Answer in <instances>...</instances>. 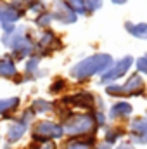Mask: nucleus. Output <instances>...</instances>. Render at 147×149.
Returning <instances> with one entry per match:
<instances>
[{
  "label": "nucleus",
  "instance_id": "nucleus-1",
  "mask_svg": "<svg viewBox=\"0 0 147 149\" xmlns=\"http://www.w3.org/2000/svg\"><path fill=\"white\" fill-rule=\"evenodd\" d=\"M112 61L114 56L104 50L92 52L88 56L81 54L80 59L68 68V78L76 85H87L92 80L99 78L102 73H106L107 68L112 64Z\"/></svg>",
  "mask_w": 147,
  "mask_h": 149
},
{
  "label": "nucleus",
  "instance_id": "nucleus-2",
  "mask_svg": "<svg viewBox=\"0 0 147 149\" xmlns=\"http://www.w3.org/2000/svg\"><path fill=\"white\" fill-rule=\"evenodd\" d=\"M55 118L62 123L66 139H83L90 135H99V127L92 111H74L64 106H57Z\"/></svg>",
  "mask_w": 147,
  "mask_h": 149
},
{
  "label": "nucleus",
  "instance_id": "nucleus-3",
  "mask_svg": "<svg viewBox=\"0 0 147 149\" xmlns=\"http://www.w3.org/2000/svg\"><path fill=\"white\" fill-rule=\"evenodd\" d=\"M0 45L10 52L17 63H23L35 54V28L17 24L14 33H0Z\"/></svg>",
  "mask_w": 147,
  "mask_h": 149
},
{
  "label": "nucleus",
  "instance_id": "nucleus-4",
  "mask_svg": "<svg viewBox=\"0 0 147 149\" xmlns=\"http://www.w3.org/2000/svg\"><path fill=\"white\" fill-rule=\"evenodd\" d=\"M37 120V114L33 113V109L30 106L26 108H21L17 114H14L7 125H5V132H3V142L5 144H10V146H17L19 142L24 141V137L30 134V128L31 125L35 123Z\"/></svg>",
  "mask_w": 147,
  "mask_h": 149
},
{
  "label": "nucleus",
  "instance_id": "nucleus-5",
  "mask_svg": "<svg viewBox=\"0 0 147 149\" xmlns=\"http://www.w3.org/2000/svg\"><path fill=\"white\" fill-rule=\"evenodd\" d=\"M30 142H62L66 139L64 127L57 118H37L30 128Z\"/></svg>",
  "mask_w": 147,
  "mask_h": 149
},
{
  "label": "nucleus",
  "instance_id": "nucleus-6",
  "mask_svg": "<svg viewBox=\"0 0 147 149\" xmlns=\"http://www.w3.org/2000/svg\"><path fill=\"white\" fill-rule=\"evenodd\" d=\"M95 99H97V94L94 90L85 88V87H78L74 90L66 92L64 95H61L57 99V102L64 108L74 109V111H94Z\"/></svg>",
  "mask_w": 147,
  "mask_h": 149
},
{
  "label": "nucleus",
  "instance_id": "nucleus-7",
  "mask_svg": "<svg viewBox=\"0 0 147 149\" xmlns=\"http://www.w3.org/2000/svg\"><path fill=\"white\" fill-rule=\"evenodd\" d=\"M62 49L64 42L54 28L35 30V56H38L40 59H47L55 52H61Z\"/></svg>",
  "mask_w": 147,
  "mask_h": 149
},
{
  "label": "nucleus",
  "instance_id": "nucleus-8",
  "mask_svg": "<svg viewBox=\"0 0 147 149\" xmlns=\"http://www.w3.org/2000/svg\"><path fill=\"white\" fill-rule=\"evenodd\" d=\"M133 66H135V57L132 54H125L121 57H114V61L107 68V71L102 73L97 78V85L99 87H106L109 83L125 80L128 74L133 71Z\"/></svg>",
  "mask_w": 147,
  "mask_h": 149
},
{
  "label": "nucleus",
  "instance_id": "nucleus-9",
  "mask_svg": "<svg viewBox=\"0 0 147 149\" xmlns=\"http://www.w3.org/2000/svg\"><path fill=\"white\" fill-rule=\"evenodd\" d=\"M49 10L52 12L54 24H57V26L68 28V26H74L80 21V16L64 0H50L49 2Z\"/></svg>",
  "mask_w": 147,
  "mask_h": 149
},
{
  "label": "nucleus",
  "instance_id": "nucleus-10",
  "mask_svg": "<svg viewBox=\"0 0 147 149\" xmlns=\"http://www.w3.org/2000/svg\"><path fill=\"white\" fill-rule=\"evenodd\" d=\"M126 139L135 146V148H142L147 146V116L140 114V116H132L126 123Z\"/></svg>",
  "mask_w": 147,
  "mask_h": 149
},
{
  "label": "nucleus",
  "instance_id": "nucleus-11",
  "mask_svg": "<svg viewBox=\"0 0 147 149\" xmlns=\"http://www.w3.org/2000/svg\"><path fill=\"white\" fill-rule=\"evenodd\" d=\"M0 80H7V81H12L16 85H21V83H26L24 81V76L21 74V68H19V63L12 57L10 52H2L0 54Z\"/></svg>",
  "mask_w": 147,
  "mask_h": 149
},
{
  "label": "nucleus",
  "instance_id": "nucleus-12",
  "mask_svg": "<svg viewBox=\"0 0 147 149\" xmlns=\"http://www.w3.org/2000/svg\"><path fill=\"white\" fill-rule=\"evenodd\" d=\"M121 87L125 92V99H137V97H144L147 94L146 76H142L137 71H132L125 80H121Z\"/></svg>",
  "mask_w": 147,
  "mask_h": 149
},
{
  "label": "nucleus",
  "instance_id": "nucleus-13",
  "mask_svg": "<svg viewBox=\"0 0 147 149\" xmlns=\"http://www.w3.org/2000/svg\"><path fill=\"white\" fill-rule=\"evenodd\" d=\"M107 118H109V123H121L125 125L135 113L133 104L130 102V99H118V101H112L109 106H107Z\"/></svg>",
  "mask_w": 147,
  "mask_h": 149
},
{
  "label": "nucleus",
  "instance_id": "nucleus-14",
  "mask_svg": "<svg viewBox=\"0 0 147 149\" xmlns=\"http://www.w3.org/2000/svg\"><path fill=\"white\" fill-rule=\"evenodd\" d=\"M42 61L43 59H40L38 56H31V57H28V59H24L21 64V74L24 76V81L26 83H33V81H38V80H42L43 76H47L49 71L47 70H43L42 68Z\"/></svg>",
  "mask_w": 147,
  "mask_h": 149
},
{
  "label": "nucleus",
  "instance_id": "nucleus-15",
  "mask_svg": "<svg viewBox=\"0 0 147 149\" xmlns=\"http://www.w3.org/2000/svg\"><path fill=\"white\" fill-rule=\"evenodd\" d=\"M23 108L21 95H9L0 97V121H9L14 114H17Z\"/></svg>",
  "mask_w": 147,
  "mask_h": 149
},
{
  "label": "nucleus",
  "instance_id": "nucleus-16",
  "mask_svg": "<svg viewBox=\"0 0 147 149\" xmlns=\"http://www.w3.org/2000/svg\"><path fill=\"white\" fill-rule=\"evenodd\" d=\"M28 106L33 109V113L37 114V118H45L49 114H55V109H57L59 102L55 99H49V97L38 95V97H33L31 99V102Z\"/></svg>",
  "mask_w": 147,
  "mask_h": 149
},
{
  "label": "nucleus",
  "instance_id": "nucleus-17",
  "mask_svg": "<svg viewBox=\"0 0 147 149\" xmlns=\"http://www.w3.org/2000/svg\"><path fill=\"white\" fill-rule=\"evenodd\" d=\"M26 17V12L14 7L9 0H0V23H14L21 24V21Z\"/></svg>",
  "mask_w": 147,
  "mask_h": 149
},
{
  "label": "nucleus",
  "instance_id": "nucleus-18",
  "mask_svg": "<svg viewBox=\"0 0 147 149\" xmlns=\"http://www.w3.org/2000/svg\"><path fill=\"white\" fill-rule=\"evenodd\" d=\"M125 139H126V128L121 123H109L102 130V137H101V141L109 144L111 148H114L118 142H121Z\"/></svg>",
  "mask_w": 147,
  "mask_h": 149
},
{
  "label": "nucleus",
  "instance_id": "nucleus-19",
  "mask_svg": "<svg viewBox=\"0 0 147 149\" xmlns=\"http://www.w3.org/2000/svg\"><path fill=\"white\" fill-rule=\"evenodd\" d=\"M99 141V135H90L83 139H64L59 149H94Z\"/></svg>",
  "mask_w": 147,
  "mask_h": 149
},
{
  "label": "nucleus",
  "instance_id": "nucleus-20",
  "mask_svg": "<svg viewBox=\"0 0 147 149\" xmlns=\"http://www.w3.org/2000/svg\"><path fill=\"white\" fill-rule=\"evenodd\" d=\"M123 28H125V31H126L132 38L147 42V21H139V23H135V21L126 19V21L123 23Z\"/></svg>",
  "mask_w": 147,
  "mask_h": 149
},
{
  "label": "nucleus",
  "instance_id": "nucleus-21",
  "mask_svg": "<svg viewBox=\"0 0 147 149\" xmlns=\"http://www.w3.org/2000/svg\"><path fill=\"white\" fill-rule=\"evenodd\" d=\"M69 90H71V81H69V78H64V76L52 78V81L47 87L49 95H54V97H61V95H64Z\"/></svg>",
  "mask_w": 147,
  "mask_h": 149
},
{
  "label": "nucleus",
  "instance_id": "nucleus-22",
  "mask_svg": "<svg viewBox=\"0 0 147 149\" xmlns=\"http://www.w3.org/2000/svg\"><path fill=\"white\" fill-rule=\"evenodd\" d=\"M31 23H33V28L35 30H49V28H54V17H52V12L47 9L43 12H40L37 16L31 17Z\"/></svg>",
  "mask_w": 147,
  "mask_h": 149
},
{
  "label": "nucleus",
  "instance_id": "nucleus-23",
  "mask_svg": "<svg viewBox=\"0 0 147 149\" xmlns=\"http://www.w3.org/2000/svg\"><path fill=\"white\" fill-rule=\"evenodd\" d=\"M104 88V95L111 99V101H118V99H125V92H123V87H121V81H114L109 83Z\"/></svg>",
  "mask_w": 147,
  "mask_h": 149
},
{
  "label": "nucleus",
  "instance_id": "nucleus-24",
  "mask_svg": "<svg viewBox=\"0 0 147 149\" xmlns=\"http://www.w3.org/2000/svg\"><path fill=\"white\" fill-rule=\"evenodd\" d=\"M80 17H90L88 9H87V0H64Z\"/></svg>",
  "mask_w": 147,
  "mask_h": 149
},
{
  "label": "nucleus",
  "instance_id": "nucleus-25",
  "mask_svg": "<svg viewBox=\"0 0 147 149\" xmlns=\"http://www.w3.org/2000/svg\"><path fill=\"white\" fill-rule=\"evenodd\" d=\"M133 71L140 73L142 76H147V52L135 57V66H133Z\"/></svg>",
  "mask_w": 147,
  "mask_h": 149
},
{
  "label": "nucleus",
  "instance_id": "nucleus-26",
  "mask_svg": "<svg viewBox=\"0 0 147 149\" xmlns=\"http://www.w3.org/2000/svg\"><path fill=\"white\" fill-rule=\"evenodd\" d=\"M94 118H95V123L99 127V130H104L107 125H109V118H107V113L106 111H99V109H94Z\"/></svg>",
  "mask_w": 147,
  "mask_h": 149
},
{
  "label": "nucleus",
  "instance_id": "nucleus-27",
  "mask_svg": "<svg viewBox=\"0 0 147 149\" xmlns=\"http://www.w3.org/2000/svg\"><path fill=\"white\" fill-rule=\"evenodd\" d=\"M102 7H104V0H87V9H88L90 16H94L95 12H99Z\"/></svg>",
  "mask_w": 147,
  "mask_h": 149
},
{
  "label": "nucleus",
  "instance_id": "nucleus-28",
  "mask_svg": "<svg viewBox=\"0 0 147 149\" xmlns=\"http://www.w3.org/2000/svg\"><path fill=\"white\" fill-rule=\"evenodd\" d=\"M24 149H59V142H43V144L28 142V146Z\"/></svg>",
  "mask_w": 147,
  "mask_h": 149
},
{
  "label": "nucleus",
  "instance_id": "nucleus-29",
  "mask_svg": "<svg viewBox=\"0 0 147 149\" xmlns=\"http://www.w3.org/2000/svg\"><path fill=\"white\" fill-rule=\"evenodd\" d=\"M16 28H17V24H14V23H0V33L9 35V33H14Z\"/></svg>",
  "mask_w": 147,
  "mask_h": 149
},
{
  "label": "nucleus",
  "instance_id": "nucleus-30",
  "mask_svg": "<svg viewBox=\"0 0 147 149\" xmlns=\"http://www.w3.org/2000/svg\"><path fill=\"white\" fill-rule=\"evenodd\" d=\"M107 102H106V99L102 97V95H99L97 94V99H95V109H99V111H107Z\"/></svg>",
  "mask_w": 147,
  "mask_h": 149
},
{
  "label": "nucleus",
  "instance_id": "nucleus-31",
  "mask_svg": "<svg viewBox=\"0 0 147 149\" xmlns=\"http://www.w3.org/2000/svg\"><path fill=\"white\" fill-rule=\"evenodd\" d=\"M14 7H17V9H21V10H26V7L31 3V2H35V0H9Z\"/></svg>",
  "mask_w": 147,
  "mask_h": 149
},
{
  "label": "nucleus",
  "instance_id": "nucleus-32",
  "mask_svg": "<svg viewBox=\"0 0 147 149\" xmlns=\"http://www.w3.org/2000/svg\"><path fill=\"white\" fill-rule=\"evenodd\" d=\"M112 149H137V148H135V146H133V144H132L128 139H125V141L118 142V144H116V146H114Z\"/></svg>",
  "mask_w": 147,
  "mask_h": 149
},
{
  "label": "nucleus",
  "instance_id": "nucleus-33",
  "mask_svg": "<svg viewBox=\"0 0 147 149\" xmlns=\"http://www.w3.org/2000/svg\"><path fill=\"white\" fill-rule=\"evenodd\" d=\"M94 149H112L109 146V144H106V142H102V141H99V142H97V144H95V148Z\"/></svg>",
  "mask_w": 147,
  "mask_h": 149
},
{
  "label": "nucleus",
  "instance_id": "nucleus-34",
  "mask_svg": "<svg viewBox=\"0 0 147 149\" xmlns=\"http://www.w3.org/2000/svg\"><path fill=\"white\" fill-rule=\"evenodd\" d=\"M112 5H118V7H121V5H126L128 3V0H109Z\"/></svg>",
  "mask_w": 147,
  "mask_h": 149
},
{
  "label": "nucleus",
  "instance_id": "nucleus-35",
  "mask_svg": "<svg viewBox=\"0 0 147 149\" xmlns=\"http://www.w3.org/2000/svg\"><path fill=\"white\" fill-rule=\"evenodd\" d=\"M0 149H16V148H14V146H10V144H5V142H3Z\"/></svg>",
  "mask_w": 147,
  "mask_h": 149
},
{
  "label": "nucleus",
  "instance_id": "nucleus-36",
  "mask_svg": "<svg viewBox=\"0 0 147 149\" xmlns=\"http://www.w3.org/2000/svg\"><path fill=\"white\" fill-rule=\"evenodd\" d=\"M2 141H3V135H0V148H2Z\"/></svg>",
  "mask_w": 147,
  "mask_h": 149
},
{
  "label": "nucleus",
  "instance_id": "nucleus-37",
  "mask_svg": "<svg viewBox=\"0 0 147 149\" xmlns=\"http://www.w3.org/2000/svg\"><path fill=\"white\" fill-rule=\"evenodd\" d=\"M144 116H147V109H146V113H144Z\"/></svg>",
  "mask_w": 147,
  "mask_h": 149
}]
</instances>
